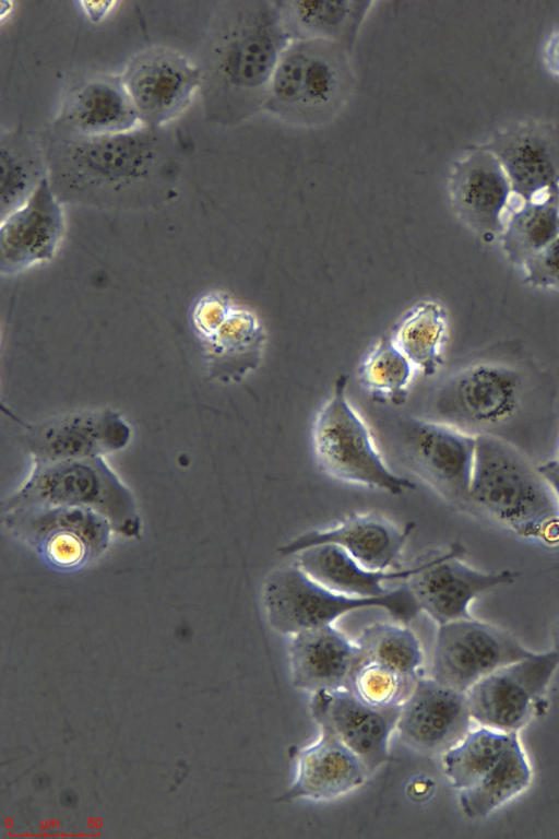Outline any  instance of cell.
<instances>
[{
    "label": "cell",
    "mask_w": 559,
    "mask_h": 839,
    "mask_svg": "<svg viewBox=\"0 0 559 839\" xmlns=\"http://www.w3.org/2000/svg\"><path fill=\"white\" fill-rule=\"evenodd\" d=\"M41 143L49 182L62 203L147 206L170 198L180 178L178 150L165 128L103 137L49 130Z\"/></svg>",
    "instance_id": "obj_1"
},
{
    "label": "cell",
    "mask_w": 559,
    "mask_h": 839,
    "mask_svg": "<svg viewBox=\"0 0 559 839\" xmlns=\"http://www.w3.org/2000/svg\"><path fill=\"white\" fill-rule=\"evenodd\" d=\"M290 40L283 9L276 3H222L197 61L205 118L230 126L263 109L273 72Z\"/></svg>",
    "instance_id": "obj_2"
},
{
    "label": "cell",
    "mask_w": 559,
    "mask_h": 839,
    "mask_svg": "<svg viewBox=\"0 0 559 839\" xmlns=\"http://www.w3.org/2000/svg\"><path fill=\"white\" fill-rule=\"evenodd\" d=\"M466 511L546 547L559 546L558 499L530 459L493 434L476 435Z\"/></svg>",
    "instance_id": "obj_3"
},
{
    "label": "cell",
    "mask_w": 559,
    "mask_h": 839,
    "mask_svg": "<svg viewBox=\"0 0 559 839\" xmlns=\"http://www.w3.org/2000/svg\"><path fill=\"white\" fill-rule=\"evenodd\" d=\"M343 48L329 40L293 38L275 67L263 109L299 125L332 118L352 83Z\"/></svg>",
    "instance_id": "obj_4"
},
{
    "label": "cell",
    "mask_w": 559,
    "mask_h": 839,
    "mask_svg": "<svg viewBox=\"0 0 559 839\" xmlns=\"http://www.w3.org/2000/svg\"><path fill=\"white\" fill-rule=\"evenodd\" d=\"M348 376L335 380L312 425L316 461L330 477L350 485L402 495L416 487L385 463L365 420L347 397Z\"/></svg>",
    "instance_id": "obj_5"
},
{
    "label": "cell",
    "mask_w": 559,
    "mask_h": 839,
    "mask_svg": "<svg viewBox=\"0 0 559 839\" xmlns=\"http://www.w3.org/2000/svg\"><path fill=\"white\" fill-rule=\"evenodd\" d=\"M262 603L270 626L290 636L333 624L342 615L361 608H382L406 625L421 612L405 581L381 596H352L318 582L295 562L269 574L262 587Z\"/></svg>",
    "instance_id": "obj_6"
},
{
    "label": "cell",
    "mask_w": 559,
    "mask_h": 839,
    "mask_svg": "<svg viewBox=\"0 0 559 839\" xmlns=\"http://www.w3.org/2000/svg\"><path fill=\"white\" fill-rule=\"evenodd\" d=\"M31 506L87 508L105 517L121 534L138 536L141 531L130 492L102 457L36 463L7 509Z\"/></svg>",
    "instance_id": "obj_7"
},
{
    "label": "cell",
    "mask_w": 559,
    "mask_h": 839,
    "mask_svg": "<svg viewBox=\"0 0 559 839\" xmlns=\"http://www.w3.org/2000/svg\"><path fill=\"white\" fill-rule=\"evenodd\" d=\"M524 381L514 367L495 361L468 364L449 376L432 399V417L472 435L512 420L522 405Z\"/></svg>",
    "instance_id": "obj_8"
},
{
    "label": "cell",
    "mask_w": 559,
    "mask_h": 839,
    "mask_svg": "<svg viewBox=\"0 0 559 839\" xmlns=\"http://www.w3.org/2000/svg\"><path fill=\"white\" fill-rule=\"evenodd\" d=\"M558 666L559 655L551 649L489 673L466 692L473 721L504 733H518L543 709Z\"/></svg>",
    "instance_id": "obj_9"
},
{
    "label": "cell",
    "mask_w": 559,
    "mask_h": 839,
    "mask_svg": "<svg viewBox=\"0 0 559 839\" xmlns=\"http://www.w3.org/2000/svg\"><path fill=\"white\" fill-rule=\"evenodd\" d=\"M466 548L452 542L415 564L405 580L420 611L438 625L472 617L471 604L480 595L516 580L511 569H477L465 562Z\"/></svg>",
    "instance_id": "obj_10"
},
{
    "label": "cell",
    "mask_w": 559,
    "mask_h": 839,
    "mask_svg": "<svg viewBox=\"0 0 559 839\" xmlns=\"http://www.w3.org/2000/svg\"><path fill=\"white\" fill-rule=\"evenodd\" d=\"M532 653L504 628L473 616L456 619L438 625L431 677L466 693L489 673Z\"/></svg>",
    "instance_id": "obj_11"
},
{
    "label": "cell",
    "mask_w": 559,
    "mask_h": 839,
    "mask_svg": "<svg viewBox=\"0 0 559 839\" xmlns=\"http://www.w3.org/2000/svg\"><path fill=\"white\" fill-rule=\"evenodd\" d=\"M119 75L142 125L156 129L179 118L201 87L198 62L165 46L139 51Z\"/></svg>",
    "instance_id": "obj_12"
},
{
    "label": "cell",
    "mask_w": 559,
    "mask_h": 839,
    "mask_svg": "<svg viewBox=\"0 0 559 839\" xmlns=\"http://www.w3.org/2000/svg\"><path fill=\"white\" fill-rule=\"evenodd\" d=\"M400 433L406 458L419 477L444 500L466 511L476 435L431 417L406 418Z\"/></svg>",
    "instance_id": "obj_13"
},
{
    "label": "cell",
    "mask_w": 559,
    "mask_h": 839,
    "mask_svg": "<svg viewBox=\"0 0 559 839\" xmlns=\"http://www.w3.org/2000/svg\"><path fill=\"white\" fill-rule=\"evenodd\" d=\"M191 318L212 377L238 381L259 366L266 333L252 311L233 304L225 294L211 292L197 300Z\"/></svg>",
    "instance_id": "obj_14"
},
{
    "label": "cell",
    "mask_w": 559,
    "mask_h": 839,
    "mask_svg": "<svg viewBox=\"0 0 559 839\" xmlns=\"http://www.w3.org/2000/svg\"><path fill=\"white\" fill-rule=\"evenodd\" d=\"M7 524L58 568H76L100 554L114 530L98 512L81 507L31 506L8 510Z\"/></svg>",
    "instance_id": "obj_15"
},
{
    "label": "cell",
    "mask_w": 559,
    "mask_h": 839,
    "mask_svg": "<svg viewBox=\"0 0 559 839\" xmlns=\"http://www.w3.org/2000/svg\"><path fill=\"white\" fill-rule=\"evenodd\" d=\"M448 194L454 214L467 228L487 240L499 238L512 189L503 167L485 145L454 163Z\"/></svg>",
    "instance_id": "obj_16"
},
{
    "label": "cell",
    "mask_w": 559,
    "mask_h": 839,
    "mask_svg": "<svg viewBox=\"0 0 559 839\" xmlns=\"http://www.w3.org/2000/svg\"><path fill=\"white\" fill-rule=\"evenodd\" d=\"M503 167L518 201L559 189V126L523 121L495 132L485 144Z\"/></svg>",
    "instance_id": "obj_17"
},
{
    "label": "cell",
    "mask_w": 559,
    "mask_h": 839,
    "mask_svg": "<svg viewBox=\"0 0 559 839\" xmlns=\"http://www.w3.org/2000/svg\"><path fill=\"white\" fill-rule=\"evenodd\" d=\"M466 693L419 676L402 704L396 730L402 742L424 755H442L472 729Z\"/></svg>",
    "instance_id": "obj_18"
},
{
    "label": "cell",
    "mask_w": 559,
    "mask_h": 839,
    "mask_svg": "<svg viewBox=\"0 0 559 839\" xmlns=\"http://www.w3.org/2000/svg\"><path fill=\"white\" fill-rule=\"evenodd\" d=\"M62 204L47 176L22 205L1 218L2 274L22 272L56 256L66 233Z\"/></svg>",
    "instance_id": "obj_19"
},
{
    "label": "cell",
    "mask_w": 559,
    "mask_h": 839,
    "mask_svg": "<svg viewBox=\"0 0 559 839\" xmlns=\"http://www.w3.org/2000/svg\"><path fill=\"white\" fill-rule=\"evenodd\" d=\"M401 706L377 708L348 688H341L313 693L310 710L318 725L329 728L362 760L371 776L389 759V741L396 730Z\"/></svg>",
    "instance_id": "obj_20"
},
{
    "label": "cell",
    "mask_w": 559,
    "mask_h": 839,
    "mask_svg": "<svg viewBox=\"0 0 559 839\" xmlns=\"http://www.w3.org/2000/svg\"><path fill=\"white\" fill-rule=\"evenodd\" d=\"M415 524H400L372 512L352 513L335 524L299 534L277 548L284 556L316 545H335L360 565L374 570H390L411 536Z\"/></svg>",
    "instance_id": "obj_21"
},
{
    "label": "cell",
    "mask_w": 559,
    "mask_h": 839,
    "mask_svg": "<svg viewBox=\"0 0 559 839\" xmlns=\"http://www.w3.org/2000/svg\"><path fill=\"white\" fill-rule=\"evenodd\" d=\"M143 126L120 75L92 74L66 93L50 130L74 137H103Z\"/></svg>",
    "instance_id": "obj_22"
},
{
    "label": "cell",
    "mask_w": 559,
    "mask_h": 839,
    "mask_svg": "<svg viewBox=\"0 0 559 839\" xmlns=\"http://www.w3.org/2000/svg\"><path fill=\"white\" fill-rule=\"evenodd\" d=\"M131 429L116 412L83 411L29 429L26 445L35 463L103 457L123 448Z\"/></svg>",
    "instance_id": "obj_23"
},
{
    "label": "cell",
    "mask_w": 559,
    "mask_h": 839,
    "mask_svg": "<svg viewBox=\"0 0 559 839\" xmlns=\"http://www.w3.org/2000/svg\"><path fill=\"white\" fill-rule=\"evenodd\" d=\"M319 728V738L298 752L295 780L277 801L334 800L361 787L370 777L349 747L329 728Z\"/></svg>",
    "instance_id": "obj_24"
},
{
    "label": "cell",
    "mask_w": 559,
    "mask_h": 839,
    "mask_svg": "<svg viewBox=\"0 0 559 839\" xmlns=\"http://www.w3.org/2000/svg\"><path fill=\"white\" fill-rule=\"evenodd\" d=\"M288 658L293 685L313 694L348 688L360 652L356 641L330 624L292 635Z\"/></svg>",
    "instance_id": "obj_25"
},
{
    "label": "cell",
    "mask_w": 559,
    "mask_h": 839,
    "mask_svg": "<svg viewBox=\"0 0 559 839\" xmlns=\"http://www.w3.org/2000/svg\"><path fill=\"white\" fill-rule=\"evenodd\" d=\"M293 557L318 582L336 592L360 598L384 595L393 589L386 583L403 582L415 570V565L390 570L370 569L340 547L328 544L308 547Z\"/></svg>",
    "instance_id": "obj_26"
},
{
    "label": "cell",
    "mask_w": 559,
    "mask_h": 839,
    "mask_svg": "<svg viewBox=\"0 0 559 839\" xmlns=\"http://www.w3.org/2000/svg\"><path fill=\"white\" fill-rule=\"evenodd\" d=\"M533 771L518 733L495 765L472 787L460 791L463 814L471 819H484L522 794L532 783Z\"/></svg>",
    "instance_id": "obj_27"
},
{
    "label": "cell",
    "mask_w": 559,
    "mask_h": 839,
    "mask_svg": "<svg viewBox=\"0 0 559 839\" xmlns=\"http://www.w3.org/2000/svg\"><path fill=\"white\" fill-rule=\"evenodd\" d=\"M415 370L433 376L444 362L449 339V317L442 304L424 299L415 304L396 323L391 336Z\"/></svg>",
    "instance_id": "obj_28"
},
{
    "label": "cell",
    "mask_w": 559,
    "mask_h": 839,
    "mask_svg": "<svg viewBox=\"0 0 559 839\" xmlns=\"http://www.w3.org/2000/svg\"><path fill=\"white\" fill-rule=\"evenodd\" d=\"M559 235V189L510 205L499 236L507 259L519 267Z\"/></svg>",
    "instance_id": "obj_29"
},
{
    "label": "cell",
    "mask_w": 559,
    "mask_h": 839,
    "mask_svg": "<svg viewBox=\"0 0 559 839\" xmlns=\"http://www.w3.org/2000/svg\"><path fill=\"white\" fill-rule=\"evenodd\" d=\"M1 218L22 205L48 176L41 141L15 129L1 133L0 140Z\"/></svg>",
    "instance_id": "obj_30"
},
{
    "label": "cell",
    "mask_w": 559,
    "mask_h": 839,
    "mask_svg": "<svg viewBox=\"0 0 559 839\" xmlns=\"http://www.w3.org/2000/svg\"><path fill=\"white\" fill-rule=\"evenodd\" d=\"M366 3L294 1L283 9L284 20L289 34L296 38H313L342 43L354 34L360 19L368 8Z\"/></svg>",
    "instance_id": "obj_31"
},
{
    "label": "cell",
    "mask_w": 559,
    "mask_h": 839,
    "mask_svg": "<svg viewBox=\"0 0 559 839\" xmlns=\"http://www.w3.org/2000/svg\"><path fill=\"white\" fill-rule=\"evenodd\" d=\"M511 734L484 725L471 729L441 755V768L450 784L462 791L476 783L499 759Z\"/></svg>",
    "instance_id": "obj_32"
},
{
    "label": "cell",
    "mask_w": 559,
    "mask_h": 839,
    "mask_svg": "<svg viewBox=\"0 0 559 839\" xmlns=\"http://www.w3.org/2000/svg\"><path fill=\"white\" fill-rule=\"evenodd\" d=\"M355 641L360 659L378 661L412 678L421 676L424 652L408 625L396 621L372 623L364 627Z\"/></svg>",
    "instance_id": "obj_33"
},
{
    "label": "cell",
    "mask_w": 559,
    "mask_h": 839,
    "mask_svg": "<svg viewBox=\"0 0 559 839\" xmlns=\"http://www.w3.org/2000/svg\"><path fill=\"white\" fill-rule=\"evenodd\" d=\"M415 368L391 338H381L358 368L361 386L373 398L403 404L407 398Z\"/></svg>",
    "instance_id": "obj_34"
},
{
    "label": "cell",
    "mask_w": 559,
    "mask_h": 839,
    "mask_svg": "<svg viewBox=\"0 0 559 839\" xmlns=\"http://www.w3.org/2000/svg\"><path fill=\"white\" fill-rule=\"evenodd\" d=\"M416 680L378 661L360 659L352 673L348 689L370 706L393 708L405 701Z\"/></svg>",
    "instance_id": "obj_35"
},
{
    "label": "cell",
    "mask_w": 559,
    "mask_h": 839,
    "mask_svg": "<svg viewBox=\"0 0 559 839\" xmlns=\"http://www.w3.org/2000/svg\"><path fill=\"white\" fill-rule=\"evenodd\" d=\"M524 280L533 287L559 289V235L521 267Z\"/></svg>",
    "instance_id": "obj_36"
},
{
    "label": "cell",
    "mask_w": 559,
    "mask_h": 839,
    "mask_svg": "<svg viewBox=\"0 0 559 839\" xmlns=\"http://www.w3.org/2000/svg\"><path fill=\"white\" fill-rule=\"evenodd\" d=\"M84 15L97 23L105 20L116 8L117 1H79L75 2Z\"/></svg>",
    "instance_id": "obj_37"
},
{
    "label": "cell",
    "mask_w": 559,
    "mask_h": 839,
    "mask_svg": "<svg viewBox=\"0 0 559 839\" xmlns=\"http://www.w3.org/2000/svg\"><path fill=\"white\" fill-rule=\"evenodd\" d=\"M544 62L547 69L559 76V28L556 29L544 47Z\"/></svg>",
    "instance_id": "obj_38"
},
{
    "label": "cell",
    "mask_w": 559,
    "mask_h": 839,
    "mask_svg": "<svg viewBox=\"0 0 559 839\" xmlns=\"http://www.w3.org/2000/svg\"><path fill=\"white\" fill-rule=\"evenodd\" d=\"M537 468L552 488L559 503V461L552 459L538 464Z\"/></svg>",
    "instance_id": "obj_39"
},
{
    "label": "cell",
    "mask_w": 559,
    "mask_h": 839,
    "mask_svg": "<svg viewBox=\"0 0 559 839\" xmlns=\"http://www.w3.org/2000/svg\"><path fill=\"white\" fill-rule=\"evenodd\" d=\"M551 645L552 650L559 655V616L551 628Z\"/></svg>",
    "instance_id": "obj_40"
},
{
    "label": "cell",
    "mask_w": 559,
    "mask_h": 839,
    "mask_svg": "<svg viewBox=\"0 0 559 839\" xmlns=\"http://www.w3.org/2000/svg\"><path fill=\"white\" fill-rule=\"evenodd\" d=\"M555 459L559 461V446H558V450Z\"/></svg>",
    "instance_id": "obj_41"
}]
</instances>
